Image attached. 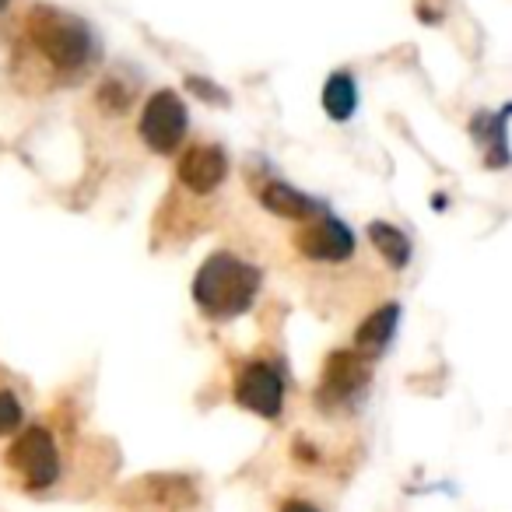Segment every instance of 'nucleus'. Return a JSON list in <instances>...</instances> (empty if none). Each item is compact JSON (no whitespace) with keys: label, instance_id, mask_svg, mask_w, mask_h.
Returning <instances> with one entry per match:
<instances>
[{"label":"nucleus","instance_id":"obj_1","mask_svg":"<svg viewBox=\"0 0 512 512\" xmlns=\"http://www.w3.org/2000/svg\"><path fill=\"white\" fill-rule=\"evenodd\" d=\"M260 281H264L260 267L218 249L200 264L197 278H193V302L207 320H235L256 302Z\"/></svg>","mask_w":512,"mask_h":512},{"label":"nucleus","instance_id":"obj_2","mask_svg":"<svg viewBox=\"0 0 512 512\" xmlns=\"http://www.w3.org/2000/svg\"><path fill=\"white\" fill-rule=\"evenodd\" d=\"M29 43L53 71L78 74L92 64L95 43L85 22L74 15H64L57 8H36L29 15Z\"/></svg>","mask_w":512,"mask_h":512},{"label":"nucleus","instance_id":"obj_3","mask_svg":"<svg viewBox=\"0 0 512 512\" xmlns=\"http://www.w3.org/2000/svg\"><path fill=\"white\" fill-rule=\"evenodd\" d=\"M8 467L25 481L29 491H46L60 481V449L46 425H29L18 432L8 449Z\"/></svg>","mask_w":512,"mask_h":512},{"label":"nucleus","instance_id":"obj_4","mask_svg":"<svg viewBox=\"0 0 512 512\" xmlns=\"http://www.w3.org/2000/svg\"><path fill=\"white\" fill-rule=\"evenodd\" d=\"M186 106L176 92L162 88L155 92L141 109V120H137V134L148 144V151L155 155H176V148L186 137Z\"/></svg>","mask_w":512,"mask_h":512},{"label":"nucleus","instance_id":"obj_5","mask_svg":"<svg viewBox=\"0 0 512 512\" xmlns=\"http://www.w3.org/2000/svg\"><path fill=\"white\" fill-rule=\"evenodd\" d=\"M369 379H372V358L358 355V351H334L323 362L316 400H320V407L334 411V407H344L348 400H355L369 386Z\"/></svg>","mask_w":512,"mask_h":512},{"label":"nucleus","instance_id":"obj_6","mask_svg":"<svg viewBox=\"0 0 512 512\" xmlns=\"http://www.w3.org/2000/svg\"><path fill=\"white\" fill-rule=\"evenodd\" d=\"M295 249L316 264H341L355 253V235L344 221L330 218V214H316L313 221H306V228H299Z\"/></svg>","mask_w":512,"mask_h":512},{"label":"nucleus","instance_id":"obj_7","mask_svg":"<svg viewBox=\"0 0 512 512\" xmlns=\"http://www.w3.org/2000/svg\"><path fill=\"white\" fill-rule=\"evenodd\" d=\"M235 404L260 414V418H278L281 407H285V383H281V372L267 362L246 365V369L239 372V379H235Z\"/></svg>","mask_w":512,"mask_h":512},{"label":"nucleus","instance_id":"obj_8","mask_svg":"<svg viewBox=\"0 0 512 512\" xmlns=\"http://www.w3.org/2000/svg\"><path fill=\"white\" fill-rule=\"evenodd\" d=\"M176 176L190 193L207 197V193H214L228 179V158L218 144H204V141L190 144V148L179 155Z\"/></svg>","mask_w":512,"mask_h":512},{"label":"nucleus","instance_id":"obj_9","mask_svg":"<svg viewBox=\"0 0 512 512\" xmlns=\"http://www.w3.org/2000/svg\"><path fill=\"white\" fill-rule=\"evenodd\" d=\"M127 502L141 512H179L197 505V491L186 477H141L127 491Z\"/></svg>","mask_w":512,"mask_h":512},{"label":"nucleus","instance_id":"obj_10","mask_svg":"<svg viewBox=\"0 0 512 512\" xmlns=\"http://www.w3.org/2000/svg\"><path fill=\"white\" fill-rule=\"evenodd\" d=\"M260 204L271 214L288 218V221H313L316 214H320V204H316L313 197H306V193L295 190V186L281 183V179H274V183H267L264 190H260Z\"/></svg>","mask_w":512,"mask_h":512},{"label":"nucleus","instance_id":"obj_11","mask_svg":"<svg viewBox=\"0 0 512 512\" xmlns=\"http://www.w3.org/2000/svg\"><path fill=\"white\" fill-rule=\"evenodd\" d=\"M397 320H400V306H383V309H376V313L365 316L362 327L355 330V351L358 355H365V358L379 355V351L393 341Z\"/></svg>","mask_w":512,"mask_h":512},{"label":"nucleus","instance_id":"obj_12","mask_svg":"<svg viewBox=\"0 0 512 512\" xmlns=\"http://www.w3.org/2000/svg\"><path fill=\"white\" fill-rule=\"evenodd\" d=\"M505 116H509V109H502V113H481L474 120V137L481 141V148L488 151L484 155V162L495 165V169H502L505 162H509V151H505Z\"/></svg>","mask_w":512,"mask_h":512},{"label":"nucleus","instance_id":"obj_13","mask_svg":"<svg viewBox=\"0 0 512 512\" xmlns=\"http://www.w3.org/2000/svg\"><path fill=\"white\" fill-rule=\"evenodd\" d=\"M355 106H358V88H355V81H351V74H344V71L330 74L327 85H323V109H327L330 120H337V123L351 120Z\"/></svg>","mask_w":512,"mask_h":512},{"label":"nucleus","instance_id":"obj_14","mask_svg":"<svg viewBox=\"0 0 512 512\" xmlns=\"http://www.w3.org/2000/svg\"><path fill=\"white\" fill-rule=\"evenodd\" d=\"M369 242L376 246V253L383 256L390 267H407L411 264V242H407V235L400 232V228L386 225V221H372L369 225Z\"/></svg>","mask_w":512,"mask_h":512},{"label":"nucleus","instance_id":"obj_15","mask_svg":"<svg viewBox=\"0 0 512 512\" xmlns=\"http://www.w3.org/2000/svg\"><path fill=\"white\" fill-rule=\"evenodd\" d=\"M22 418H25L22 400H18L11 390H0V435L18 432V428H22Z\"/></svg>","mask_w":512,"mask_h":512},{"label":"nucleus","instance_id":"obj_16","mask_svg":"<svg viewBox=\"0 0 512 512\" xmlns=\"http://www.w3.org/2000/svg\"><path fill=\"white\" fill-rule=\"evenodd\" d=\"M95 99H99V106L106 109V113H120V109H127V102H130V88L120 85V81H102Z\"/></svg>","mask_w":512,"mask_h":512},{"label":"nucleus","instance_id":"obj_17","mask_svg":"<svg viewBox=\"0 0 512 512\" xmlns=\"http://www.w3.org/2000/svg\"><path fill=\"white\" fill-rule=\"evenodd\" d=\"M186 85L193 88V95H200V99H207V102H218V106H225V102H228V95L218 92V88H214L211 81H204V78H186Z\"/></svg>","mask_w":512,"mask_h":512},{"label":"nucleus","instance_id":"obj_18","mask_svg":"<svg viewBox=\"0 0 512 512\" xmlns=\"http://www.w3.org/2000/svg\"><path fill=\"white\" fill-rule=\"evenodd\" d=\"M281 512H320V509L302 502V498H288V502H281Z\"/></svg>","mask_w":512,"mask_h":512},{"label":"nucleus","instance_id":"obj_19","mask_svg":"<svg viewBox=\"0 0 512 512\" xmlns=\"http://www.w3.org/2000/svg\"><path fill=\"white\" fill-rule=\"evenodd\" d=\"M4 8H8V0H0V11H4Z\"/></svg>","mask_w":512,"mask_h":512}]
</instances>
